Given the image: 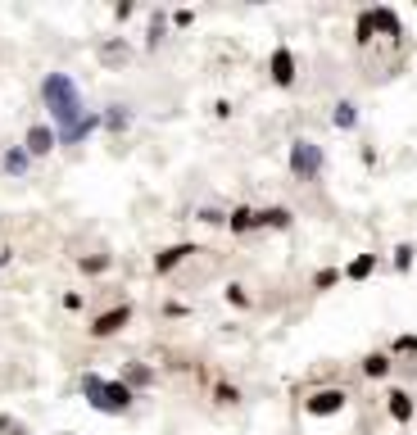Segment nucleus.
Here are the masks:
<instances>
[{
	"instance_id": "nucleus-1",
	"label": "nucleus",
	"mask_w": 417,
	"mask_h": 435,
	"mask_svg": "<svg viewBox=\"0 0 417 435\" xmlns=\"http://www.w3.org/2000/svg\"><path fill=\"white\" fill-rule=\"evenodd\" d=\"M46 104H50V113L60 118L64 141H77V137H86V132L95 127V118H82V100H77L73 77H64V73L46 77Z\"/></svg>"
},
{
	"instance_id": "nucleus-6",
	"label": "nucleus",
	"mask_w": 417,
	"mask_h": 435,
	"mask_svg": "<svg viewBox=\"0 0 417 435\" xmlns=\"http://www.w3.org/2000/svg\"><path fill=\"white\" fill-rule=\"evenodd\" d=\"M273 77H277L281 86L295 82V60H290V50H277V55H273Z\"/></svg>"
},
{
	"instance_id": "nucleus-16",
	"label": "nucleus",
	"mask_w": 417,
	"mask_h": 435,
	"mask_svg": "<svg viewBox=\"0 0 417 435\" xmlns=\"http://www.w3.org/2000/svg\"><path fill=\"white\" fill-rule=\"evenodd\" d=\"M336 127H354V104H336Z\"/></svg>"
},
{
	"instance_id": "nucleus-12",
	"label": "nucleus",
	"mask_w": 417,
	"mask_h": 435,
	"mask_svg": "<svg viewBox=\"0 0 417 435\" xmlns=\"http://www.w3.org/2000/svg\"><path fill=\"white\" fill-rule=\"evenodd\" d=\"M363 367H367V376H385V372H390V363H385V354H372V359H367Z\"/></svg>"
},
{
	"instance_id": "nucleus-3",
	"label": "nucleus",
	"mask_w": 417,
	"mask_h": 435,
	"mask_svg": "<svg viewBox=\"0 0 417 435\" xmlns=\"http://www.w3.org/2000/svg\"><path fill=\"white\" fill-rule=\"evenodd\" d=\"M317 168H322V145L295 141V150H290V172H295V177H313Z\"/></svg>"
},
{
	"instance_id": "nucleus-9",
	"label": "nucleus",
	"mask_w": 417,
	"mask_h": 435,
	"mask_svg": "<svg viewBox=\"0 0 417 435\" xmlns=\"http://www.w3.org/2000/svg\"><path fill=\"white\" fill-rule=\"evenodd\" d=\"M390 413H395L399 422H409V417H413V399H409L404 390H395V394H390Z\"/></svg>"
},
{
	"instance_id": "nucleus-11",
	"label": "nucleus",
	"mask_w": 417,
	"mask_h": 435,
	"mask_svg": "<svg viewBox=\"0 0 417 435\" xmlns=\"http://www.w3.org/2000/svg\"><path fill=\"white\" fill-rule=\"evenodd\" d=\"M259 222V214H249V209H236V214H231V231H249Z\"/></svg>"
},
{
	"instance_id": "nucleus-8",
	"label": "nucleus",
	"mask_w": 417,
	"mask_h": 435,
	"mask_svg": "<svg viewBox=\"0 0 417 435\" xmlns=\"http://www.w3.org/2000/svg\"><path fill=\"white\" fill-rule=\"evenodd\" d=\"M367 23L381 27V32H390V36H399V18H395L390 9H372V14H367Z\"/></svg>"
},
{
	"instance_id": "nucleus-15",
	"label": "nucleus",
	"mask_w": 417,
	"mask_h": 435,
	"mask_svg": "<svg viewBox=\"0 0 417 435\" xmlns=\"http://www.w3.org/2000/svg\"><path fill=\"white\" fill-rule=\"evenodd\" d=\"M5 168H9V172H23V168H27V154H23V150H9V154H5Z\"/></svg>"
},
{
	"instance_id": "nucleus-7",
	"label": "nucleus",
	"mask_w": 417,
	"mask_h": 435,
	"mask_svg": "<svg viewBox=\"0 0 417 435\" xmlns=\"http://www.w3.org/2000/svg\"><path fill=\"white\" fill-rule=\"evenodd\" d=\"M50 145H55V132L50 127H32V132H27V150H32V154H46Z\"/></svg>"
},
{
	"instance_id": "nucleus-2",
	"label": "nucleus",
	"mask_w": 417,
	"mask_h": 435,
	"mask_svg": "<svg viewBox=\"0 0 417 435\" xmlns=\"http://www.w3.org/2000/svg\"><path fill=\"white\" fill-rule=\"evenodd\" d=\"M86 394H91V403L104 408V413H123L132 403L128 385H123V381H100V376H86Z\"/></svg>"
},
{
	"instance_id": "nucleus-13",
	"label": "nucleus",
	"mask_w": 417,
	"mask_h": 435,
	"mask_svg": "<svg viewBox=\"0 0 417 435\" xmlns=\"http://www.w3.org/2000/svg\"><path fill=\"white\" fill-rule=\"evenodd\" d=\"M259 222H268V227H286L290 214H286V209H268V214H259Z\"/></svg>"
},
{
	"instance_id": "nucleus-14",
	"label": "nucleus",
	"mask_w": 417,
	"mask_h": 435,
	"mask_svg": "<svg viewBox=\"0 0 417 435\" xmlns=\"http://www.w3.org/2000/svg\"><path fill=\"white\" fill-rule=\"evenodd\" d=\"M367 272H372V254H363V258L349 263V277H354V282H358V277H367Z\"/></svg>"
},
{
	"instance_id": "nucleus-4",
	"label": "nucleus",
	"mask_w": 417,
	"mask_h": 435,
	"mask_svg": "<svg viewBox=\"0 0 417 435\" xmlns=\"http://www.w3.org/2000/svg\"><path fill=\"white\" fill-rule=\"evenodd\" d=\"M128 317H132V308H128V304H123V308H109V313H100V317H95V326H91V331H95V336H109V331H118V326L128 322Z\"/></svg>"
},
{
	"instance_id": "nucleus-10",
	"label": "nucleus",
	"mask_w": 417,
	"mask_h": 435,
	"mask_svg": "<svg viewBox=\"0 0 417 435\" xmlns=\"http://www.w3.org/2000/svg\"><path fill=\"white\" fill-rule=\"evenodd\" d=\"M182 254H191V245H177V249H163V254H159V263H154V268H159V272H168V268L177 263Z\"/></svg>"
},
{
	"instance_id": "nucleus-5",
	"label": "nucleus",
	"mask_w": 417,
	"mask_h": 435,
	"mask_svg": "<svg viewBox=\"0 0 417 435\" xmlns=\"http://www.w3.org/2000/svg\"><path fill=\"white\" fill-rule=\"evenodd\" d=\"M341 408H345V394L341 390H322V394L308 399V413H341Z\"/></svg>"
},
{
	"instance_id": "nucleus-17",
	"label": "nucleus",
	"mask_w": 417,
	"mask_h": 435,
	"mask_svg": "<svg viewBox=\"0 0 417 435\" xmlns=\"http://www.w3.org/2000/svg\"><path fill=\"white\" fill-rule=\"evenodd\" d=\"M128 381H132V385H137V381L145 385V381H150V372H145V367H132V372H128Z\"/></svg>"
}]
</instances>
